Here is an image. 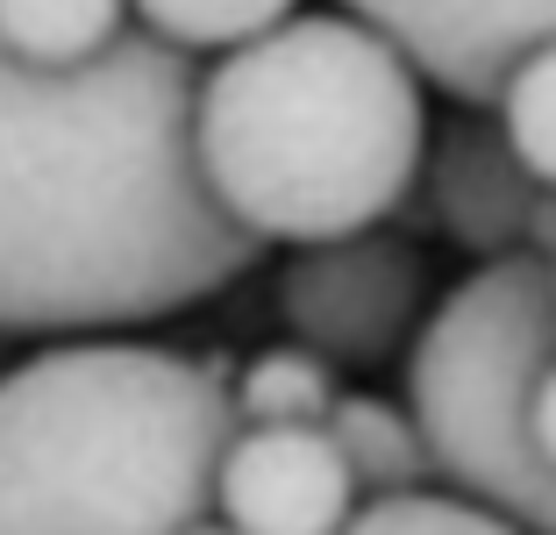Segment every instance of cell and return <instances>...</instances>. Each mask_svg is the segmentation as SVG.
I'll list each match as a JSON object with an SVG mask.
<instances>
[{
    "label": "cell",
    "mask_w": 556,
    "mask_h": 535,
    "mask_svg": "<svg viewBox=\"0 0 556 535\" xmlns=\"http://www.w3.org/2000/svg\"><path fill=\"white\" fill-rule=\"evenodd\" d=\"M428 300V258L407 236H336L300 244L278 272V322L293 328L300 350L343 364H386L421 322Z\"/></svg>",
    "instance_id": "obj_5"
},
{
    "label": "cell",
    "mask_w": 556,
    "mask_h": 535,
    "mask_svg": "<svg viewBox=\"0 0 556 535\" xmlns=\"http://www.w3.org/2000/svg\"><path fill=\"white\" fill-rule=\"evenodd\" d=\"M229 357L65 336L0 372V535H179L214 514Z\"/></svg>",
    "instance_id": "obj_3"
},
{
    "label": "cell",
    "mask_w": 556,
    "mask_h": 535,
    "mask_svg": "<svg viewBox=\"0 0 556 535\" xmlns=\"http://www.w3.org/2000/svg\"><path fill=\"white\" fill-rule=\"evenodd\" d=\"M179 535H236V528H222V521L207 514V521H193V528H179Z\"/></svg>",
    "instance_id": "obj_16"
},
{
    "label": "cell",
    "mask_w": 556,
    "mask_h": 535,
    "mask_svg": "<svg viewBox=\"0 0 556 535\" xmlns=\"http://www.w3.org/2000/svg\"><path fill=\"white\" fill-rule=\"evenodd\" d=\"M300 0H129L136 29H150L157 43L207 58V50H236L250 36H264L271 22H286Z\"/></svg>",
    "instance_id": "obj_12"
},
{
    "label": "cell",
    "mask_w": 556,
    "mask_h": 535,
    "mask_svg": "<svg viewBox=\"0 0 556 535\" xmlns=\"http://www.w3.org/2000/svg\"><path fill=\"white\" fill-rule=\"evenodd\" d=\"M336 535H521V528L457 500V493H400V500H364Z\"/></svg>",
    "instance_id": "obj_14"
},
{
    "label": "cell",
    "mask_w": 556,
    "mask_h": 535,
    "mask_svg": "<svg viewBox=\"0 0 556 535\" xmlns=\"http://www.w3.org/2000/svg\"><path fill=\"white\" fill-rule=\"evenodd\" d=\"M328 443L343 457L350 486L364 500H400V493H435V464H428V443L414 428V414L400 400H378V393H336L328 407Z\"/></svg>",
    "instance_id": "obj_9"
},
{
    "label": "cell",
    "mask_w": 556,
    "mask_h": 535,
    "mask_svg": "<svg viewBox=\"0 0 556 535\" xmlns=\"http://www.w3.org/2000/svg\"><path fill=\"white\" fill-rule=\"evenodd\" d=\"M357 514L328 428H236L214 464V521L236 535H336Z\"/></svg>",
    "instance_id": "obj_7"
},
{
    "label": "cell",
    "mask_w": 556,
    "mask_h": 535,
    "mask_svg": "<svg viewBox=\"0 0 556 535\" xmlns=\"http://www.w3.org/2000/svg\"><path fill=\"white\" fill-rule=\"evenodd\" d=\"M193 79L136 22L79 72L0 58V336L143 328L257 264L193 172Z\"/></svg>",
    "instance_id": "obj_1"
},
{
    "label": "cell",
    "mask_w": 556,
    "mask_h": 535,
    "mask_svg": "<svg viewBox=\"0 0 556 535\" xmlns=\"http://www.w3.org/2000/svg\"><path fill=\"white\" fill-rule=\"evenodd\" d=\"M492 108H500V136H507V150L521 158V172L556 194V36L535 43L521 65L500 79Z\"/></svg>",
    "instance_id": "obj_13"
},
{
    "label": "cell",
    "mask_w": 556,
    "mask_h": 535,
    "mask_svg": "<svg viewBox=\"0 0 556 535\" xmlns=\"http://www.w3.org/2000/svg\"><path fill=\"white\" fill-rule=\"evenodd\" d=\"M556 357L549 258H492L442 293L407 357V414L457 500L556 535V471L528 443V386Z\"/></svg>",
    "instance_id": "obj_4"
},
{
    "label": "cell",
    "mask_w": 556,
    "mask_h": 535,
    "mask_svg": "<svg viewBox=\"0 0 556 535\" xmlns=\"http://www.w3.org/2000/svg\"><path fill=\"white\" fill-rule=\"evenodd\" d=\"M357 15H286L193 79V172L250 244H336L407 208L428 94Z\"/></svg>",
    "instance_id": "obj_2"
},
{
    "label": "cell",
    "mask_w": 556,
    "mask_h": 535,
    "mask_svg": "<svg viewBox=\"0 0 556 535\" xmlns=\"http://www.w3.org/2000/svg\"><path fill=\"white\" fill-rule=\"evenodd\" d=\"M549 278H556V250H549Z\"/></svg>",
    "instance_id": "obj_17"
},
{
    "label": "cell",
    "mask_w": 556,
    "mask_h": 535,
    "mask_svg": "<svg viewBox=\"0 0 556 535\" xmlns=\"http://www.w3.org/2000/svg\"><path fill=\"white\" fill-rule=\"evenodd\" d=\"M528 443H535V457L556 471V357L535 372V386H528Z\"/></svg>",
    "instance_id": "obj_15"
},
{
    "label": "cell",
    "mask_w": 556,
    "mask_h": 535,
    "mask_svg": "<svg viewBox=\"0 0 556 535\" xmlns=\"http://www.w3.org/2000/svg\"><path fill=\"white\" fill-rule=\"evenodd\" d=\"M129 29V0H0V58L36 72H79Z\"/></svg>",
    "instance_id": "obj_10"
},
{
    "label": "cell",
    "mask_w": 556,
    "mask_h": 535,
    "mask_svg": "<svg viewBox=\"0 0 556 535\" xmlns=\"http://www.w3.org/2000/svg\"><path fill=\"white\" fill-rule=\"evenodd\" d=\"M414 178L428 186V222L457 250H471L478 264L528 250L535 200L549 194V186H535L521 172V158L507 150L500 122H450L435 136V150H421V172Z\"/></svg>",
    "instance_id": "obj_8"
},
{
    "label": "cell",
    "mask_w": 556,
    "mask_h": 535,
    "mask_svg": "<svg viewBox=\"0 0 556 535\" xmlns=\"http://www.w3.org/2000/svg\"><path fill=\"white\" fill-rule=\"evenodd\" d=\"M343 15L371 22L464 108H492L500 79L556 36V0H343Z\"/></svg>",
    "instance_id": "obj_6"
},
{
    "label": "cell",
    "mask_w": 556,
    "mask_h": 535,
    "mask_svg": "<svg viewBox=\"0 0 556 535\" xmlns=\"http://www.w3.org/2000/svg\"><path fill=\"white\" fill-rule=\"evenodd\" d=\"M336 393V364L300 343H271L243 364V378H229L236 428H321Z\"/></svg>",
    "instance_id": "obj_11"
}]
</instances>
